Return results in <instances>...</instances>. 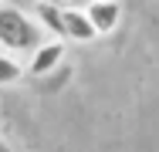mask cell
<instances>
[{"mask_svg": "<svg viewBox=\"0 0 159 152\" xmlns=\"http://www.w3.org/2000/svg\"><path fill=\"white\" fill-rule=\"evenodd\" d=\"M44 41H48V34L41 30L31 10L14 7V3L0 7V47L7 54H34Z\"/></svg>", "mask_w": 159, "mask_h": 152, "instance_id": "6da1fadb", "label": "cell"}, {"mask_svg": "<svg viewBox=\"0 0 159 152\" xmlns=\"http://www.w3.org/2000/svg\"><path fill=\"white\" fill-rule=\"evenodd\" d=\"M64 54H68V41H61V37H48V41L31 54V61H27V74H34V78L51 74V71L64 61Z\"/></svg>", "mask_w": 159, "mask_h": 152, "instance_id": "7a4b0ae2", "label": "cell"}, {"mask_svg": "<svg viewBox=\"0 0 159 152\" xmlns=\"http://www.w3.org/2000/svg\"><path fill=\"white\" fill-rule=\"evenodd\" d=\"M98 30L95 24L88 20V14H85V7H64V41H71V44H88V41H95Z\"/></svg>", "mask_w": 159, "mask_h": 152, "instance_id": "3957f363", "label": "cell"}, {"mask_svg": "<svg viewBox=\"0 0 159 152\" xmlns=\"http://www.w3.org/2000/svg\"><path fill=\"white\" fill-rule=\"evenodd\" d=\"M85 14H88V20L95 24L98 37H102V34H112V30L119 27V20H122V3H119V0H92V3L85 7Z\"/></svg>", "mask_w": 159, "mask_h": 152, "instance_id": "277c9868", "label": "cell"}, {"mask_svg": "<svg viewBox=\"0 0 159 152\" xmlns=\"http://www.w3.org/2000/svg\"><path fill=\"white\" fill-rule=\"evenodd\" d=\"M34 20L41 24V30L48 37H61L64 41V7H54V3H34Z\"/></svg>", "mask_w": 159, "mask_h": 152, "instance_id": "5b68a950", "label": "cell"}, {"mask_svg": "<svg viewBox=\"0 0 159 152\" xmlns=\"http://www.w3.org/2000/svg\"><path fill=\"white\" fill-rule=\"evenodd\" d=\"M24 78V64L20 58H14V54H0V88H10V85H17Z\"/></svg>", "mask_w": 159, "mask_h": 152, "instance_id": "8992f818", "label": "cell"}, {"mask_svg": "<svg viewBox=\"0 0 159 152\" xmlns=\"http://www.w3.org/2000/svg\"><path fill=\"white\" fill-rule=\"evenodd\" d=\"M34 3H54V7H68V0H34Z\"/></svg>", "mask_w": 159, "mask_h": 152, "instance_id": "52a82bcc", "label": "cell"}, {"mask_svg": "<svg viewBox=\"0 0 159 152\" xmlns=\"http://www.w3.org/2000/svg\"><path fill=\"white\" fill-rule=\"evenodd\" d=\"M0 152H14V149H10V145H7V142H3V139H0Z\"/></svg>", "mask_w": 159, "mask_h": 152, "instance_id": "ba28073f", "label": "cell"}, {"mask_svg": "<svg viewBox=\"0 0 159 152\" xmlns=\"http://www.w3.org/2000/svg\"><path fill=\"white\" fill-rule=\"evenodd\" d=\"M0 7H7V0H0Z\"/></svg>", "mask_w": 159, "mask_h": 152, "instance_id": "9c48e42d", "label": "cell"}]
</instances>
